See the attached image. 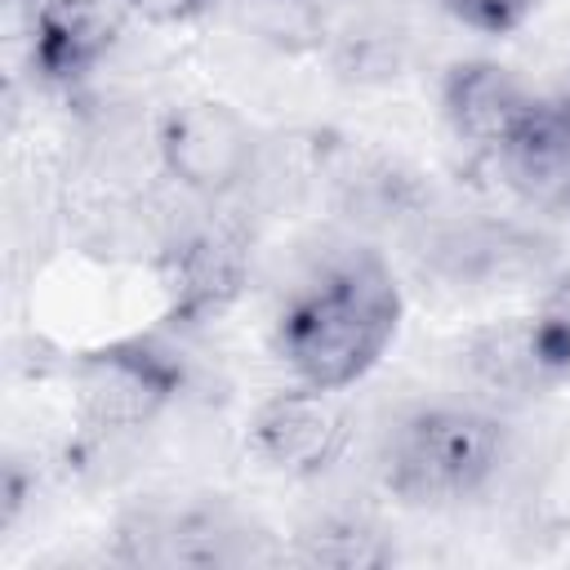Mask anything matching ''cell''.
Wrapping results in <instances>:
<instances>
[{"label":"cell","instance_id":"1","mask_svg":"<svg viewBox=\"0 0 570 570\" xmlns=\"http://www.w3.org/2000/svg\"><path fill=\"white\" fill-rule=\"evenodd\" d=\"M401 312L405 298L392 267L370 249H352L285 303L272 343L294 383L347 392L392 347Z\"/></svg>","mask_w":570,"mask_h":570},{"label":"cell","instance_id":"2","mask_svg":"<svg viewBox=\"0 0 570 570\" xmlns=\"http://www.w3.org/2000/svg\"><path fill=\"white\" fill-rule=\"evenodd\" d=\"M508 463V428L472 405L405 414L379 454L383 485L410 508H445L481 494Z\"/></svg>","mask_w":570,"mask_h":570},{"label":"cell","instance_id":"3","mask_svg":"<svg viewBox=\"0 0 570 570\" xmlns=\"http://www.w3.org/2000/svg\"><path fill=\"white\" fill-rule=\"evenodd\" d=\"M187 387L178 347L156 334L111 338L71 361V396L80 428L94 441H116L151 428Z\"/></svg>","mask_w":570,"mask_h":570},{"label":"cell","instance_id":"4","mask_svg":"<svg viewBox=\"0 0 570 570\" xmlns=\"http://www.w3.org/2000/svg\"><path fill=\"white\" fill-rule=\"evenodd\" d=\"M151 147L160 174L178 191L218 205L254 178L263 142L240 107L223 98H187L160 116Z\"/></svg>","mask_w":570,"mask_h":570},{"label":"cell","instance_id":"5","mask_svg":"<svg viewBox=\"0 0 570 570\" xmlns=\"http://www.w3.org/2000/svg\"><path fill=\"white\" fill-rule=\"evenodd\" d=\"M116 557L134 566H249L272 561L267 534L227 503L138 508L116 525Z\"/></svg>","mask_w":570,"mask_h":570},{"label":"cell","instance_id":"6","mask_svg":"<svg viewBox=\"0 0 570 570\" xmlns=\"http://www.w3.org/2000/svg\"><path fill=\"white\" fill-rule=\"evenodd\" d=\"M165 281V316L174 325H205L223 316L249 285V236L227 214H205L169 227L156 254Z\"/></svg>","mask_w":570,"mask_h":570},{"label":"cell","instance_id":"7","mask_svg":"<svg viewBox=\"0 0 570 570\" xmlns=\"http://www.w3.org/2000/svg\"><path fill=\"white\" fill-rule=\"evenodd\" d=\"M468 374L494 396H539L570 379V316L552 303L476 330L463 347Z\"/></svg>","mask_w":570,"mask_h":570},{"label":"cell","instance_id":"8","mask_svg":"<svg viewBox=\"0 0 570 570\" xmlns=\"http://www.w3.org/2000/svg\"><path fill=\"white\" fill-rule=\"evenodd\" d=\"M352 445V410L343 392L281 387L249 414V450L285 476H321Z\"/></svg>","mask_w":570,"mask_h":570},{"label":"cell","instance_id":"9","mask_svg":"<svg viewBox=\"0 0 570 570\" xmlns=\"http://www.w3.org/2000/svg\"><path fill=\"white\" fill-rule=\"evenodd\" d=\"M129 22L125 0H40L27 40L31 71L53 89H80L116 53Z\"/></svg>","mask_w":570,"mask_h":570},{"label":"cell","instance_id":"10","mask_svg":"<svg viewBox=\"0 0 570 570\" xmlns=\"http://www.w3.org/2000/svg\"><path fill=\"white\" fill-rule=\"evenodd\" d=\"M539 258H543L539 236L512 223L450 218V223H423L419 236V263L450 285H503L539 272Z\"/></svg>","mask_w":570,"mask_h":570},{"label":"cell","instance_id":"11","mask_svg":"<svg viewBox=\"0 0 570 570\" xmlns=\"http://www.w3.org/2000/svg\"><path fill=\"white\" fill-rule=\"evenodd\" d=\"M485 160L517 200L570 214V98H539Z\"/></svg>","mask_w":570,"mask_h":570},{"label":"cell","instance_id":"12","mask_svg":"<svg viewBox=\"0 0 570 570\" xmlns=\"http://www.w3.org/2000/svg\"><path fill=\"white\" fill-rule=\"evenodd\" d=\"M539 98L525 89L517 71L490 58L454 62L441 80V116L459 142H468L476 156H490L534 107Z\"/></svg>","mask_w":570,"mask_h":570},{"label":"cell","instance_id":"13","mask_svg":"<svg viewBox=\"0 0 570 570\" xmlns=\"http://www.w3.org/2000/svg\"><path fill=\"white\" fill-rule=\"evenodd\" d=\"M294 557L303 566H334V570H374L392 561V543L387 534L356 512H325L321 521H312L298 543Z\"/></svg>","mask_w":570,"mask_h":570},{"label":"cell","instance_id":"14","mask_svg":"<svg viewBox=\"0 0 570 570\" xmlns=\"http://www.w3.org/2000/svg\"><path fill=\"white\" fill-rule=\"evenodd\" d=\"M240 22L276 49H307L325 36L321 0H240Z\"/></svg>","mask_w":570,"mask_h":570},{"label":"cell","instance_id":"15","mask_svg":"<svg viewBox=\"0 0 570 570\" xmlns=\"http://www.w3.org/2000/svg\"><path fill=\"white\" fill-rule=\"evenodd\" d=\"M539 0H441V9L481 36H512L525 27V18L534 13Z\"/></svg>","mask_w":570,"mask_h":570},{"label":"cell","instance_id":"16","mask_svg":"<svg viewBox=\"0 0 570 570\" xmlns=\"http://www.w3.org/2000/svg\"><path fill=\"white\" fill-rule=\"evenodd\" d=\"M125 4L147 27H187V22L205 18L218 0H125Z\"/></svg>","mask_w":570,"mask_h":570}]
</instances>
